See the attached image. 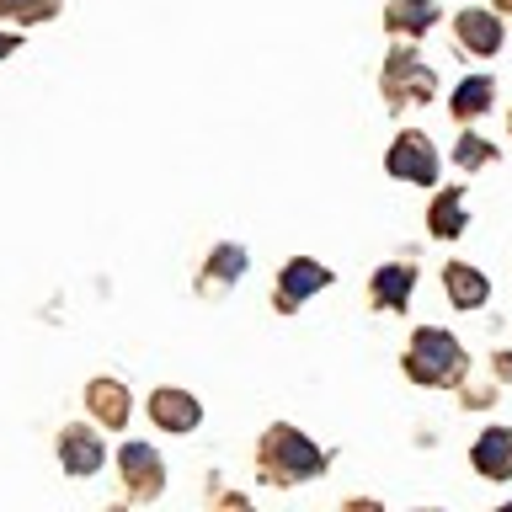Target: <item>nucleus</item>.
<instances>
[{
    "instance_id": "nucleus-1",
    "label": "nucleus",
    "mask_w": 512,
    "mask_h": 512,
    "mask_svg": "<svg viewBox=\"0 0 512 512\" xmlns=\"http://www.w3.org/2000/svg\"><path fill=\"white\" fill-rule=\"evenodd\" d=\"M464 363V352H459V342L448 331H416V342H411V358H406V368H411V379H422V384H438V379H448L454 368Z\"/></svg>"
},
{
    "instance_id": "nucleus-2",
    "label": "nucleus",
    "mask_w": 512,
    "mask_h": 512,
    "mask_svg": "<svg viewBox=\"0 0 512 512\" xmlns=\"http://www.w3.org/2000/svg\"><path fill=\"white\" fill-rule=\"evenodd\" d=\"M267 464L272 470H283V475H299V480H310V475H320L326 470V459H320V448L310 443V438H299L294 427H272L267 432Z\"/></svg>"
},
{
    "instance_id": "nucleus-3",
    "label": "nucleus",
    "mask_w": 512,
    "mask_h": 512,
    "mask_svg": "<svg viewBox=\"0 0 512 512\" xmlns=\"http://www.w3.org/2000/svg\"><path fill=\"white\" fill-rule=\"evenodd\" d=\"M390 171L400 182H432L438 176V155H432V144L422 134H400L390 150Z\"/></svg>"
},
{
    "instance_id": "nucleus-4",
    "label": "nucleus",
    "mask_w": 512,
    "mask_h": 512,
    "mask_svg": "<svg viewBox=\"0 0 512 512\" xmlns=\"http://www.w3.org/2000/svg\"><path fill=\"white\" fill-rule=\"evenodd\" d=\"M475 470L491 475V480H507L512 475V427H486L475 438Z\"/></svg>"
},
{
    "instance_id": "nucleus-5",
    "label": "nucleus",
    "mask_w": 512,
    "mask_h": 512,
    "mask_svg": "<svg viewBox=\"0 0 512 512\" xmlns=\"http://www.w3.org/2000/svg\"><path fill=\"white\" fill-rule=\"evenodd\" d=\"M150 411H155V422L160 427H171V432H192L203 422V406L192 395H182V390H160L155 400H150Z\"/></svg>"
},
{
    "instance_id": "nucleus-6",
    "label": "nucleus",
    "mask_w": 512,
    "mask_h": 512,
    "mask_svg": "<svg viewBox=\"0 0 512 512\" xmlns=\"http://www.w3.org/2000/svg\"><path fill=\"white\" fill-rule=\"evenodd\" d=\"M331 283V272L320 267V262H288L283 267V304H299V299H310V294H320V288Z\"/></svg>"
},
{
    "instance_id": "nucleus-7",
    "label": "nucleus",
    "mask_w": 512,
    "mask_h": 512,
    "mask_svg": "<svg viewBox=\"0 0 512 512\" xmlns=\"http://www.w3.org/2000/svg\"><path fill=\"white\" fill-rule=\"evenodd\" d=\"M59 454H64V470H70V475H91V470H102V443H96L91 432H80V427L64 432Z\"/></svg>"
},
{
    "instance_id": "nucleus-8",
    "label": "nucleus",
    "mask_w": 512,
    "mask_h": 512,
    "mask_svg": "<svg viewBox=\"0 0 512 512\" xmlns=\"http://www.w3.org/2000/svg\"><path fill=\"white\" fill-rule=\"evenodd\" d=\"M443 283H448V299L459 304V310H480V304H486V294H491V283L480 278V272H470V267H448L443 272Z\"/></svg>"
},
{
    "instance_id": "nucleus-9",
    "label": "nucleus",
    "mask_w": 512,
    "mask_h": 512,
    "mask_svg": "<svg viewBox=\"0 0 512 512\" xmlns=\"http://www.w3.org/2000/svg\"><path fill=\"white\" fill-rule=\"evenodd\" d=\"M123 475L134 480L144 496L160 491V459H155V448H150V443H128V448H123Z\"/></svg>"
},
{
    "instance_id": "nucleus-10",
    "label": "nucleus",
    "mask_w": 512,
    "mask_h": 512,
    "mask_svg": "<svg viewBox=\"0 0 512 512\" xmlns=\"http://www.w3.org/2000/svg\"><path fill=\"white\" fill-rule=\"evenodd\" d=\"M86 406L102 416L107 427H123L128 422V395H123V384H112V379H96L91 390H86Z\"/></svg>"
},
{
    "instance_id": "nucleus-11",
    "label": "nucleus",
    "mask_w": 512,
    "mask_h": 512,
    "mask_svg": "<svg viewBox=\"0 0 512 512\" xmlns=\"http://www.w3.org/2000/svg\"><path fill=\"white\" fill-rule=\"evenodd\" d=\"M459 38L470 43L475 54H496V48H502V22L486 16V11H464L459 16Z\"/></svg>"
},
{
    "instance_id": "nucleus-12",
    "label": "nucleus",
    "mask_w": 512,
    "mask_h": 512,
    "mask_svg": "<svg viewBox=\"0 0 512 512\" xmlns=\"http://www.w3.org/2000/svg\"><path fill=\"white\" fill-rule=\"evenodd\" d=\"M411 283H416L411 267H379L374 272V294H379V304H390V310H406L411 304Z\"/></svg>"
},
{
    "instance_id": "nucleus-13",
    "label": "nucleus",
    "mask_w": 512,
    "mask_h": 512,
    "mask_svg": "<svg viewBox=\"0 0 512 512\" xmlns=\"http://www.w3.org/2000/svg\"><path fill=\"white\" fill-rule=\"evenodd\" d=\"M432 22H438V6H432V0H395V6H390V27L427 32Z\"/></svg>"
},
{
    "instance_id": "nucleus-14",
    "label": "nucleus",
    "mask_w": 512,
    "mask_h": 512,
    "mask_svg": "<svg viewBox=\"0 0 512 512\" xmlns=\"http://www.w3.org/2000/svg\"><path fill=\"white\" fill-rule=\"evenodd\" d=\"M459 230H464V198H459V192H443L438 208H432V235L454 240Z\"/></svg>"
},
{
    "instance_id": "nucleus-15",
    "label": "nucleus",
    "mask_w": 512,
    "mask_h": 512,
    "mask_svg": "<svg viewBox=\"0 0 512 512\" xmlns=\"http://www.w3.org/2000/svg\"><path fill=\"white\" fill-rule=\"evenodd\" d=\"M486 107H491V80L486 75L464 80V86L454 91V112H459V118H475V112H486Z\"/></svg>"
},
{
    "instance_id": "nucleus-16",
    "label": "nucleus",
    "mask_w": 512,
    "mask_h": 512,
    "mask_svg": "<svg viewBox=\"0 0 512 512\" xmlns=\"http://www.w3.org/2000/svg\"><path fill=\"white\" fill-rule=\"evenodd\" d=\"M214 272L235 283L240 272H246V251H240V246H219V251H214Z\"/></svg>"
},
{
    "instance_id": "nucleus-17",
    "label": "nucleus",
    "mask_w": 512,
    "mask_h": 512,
    "mask_svg": "<svg viewBox=\"0 0 512 512\" xmlns=\"http://www.w3.org/2000/svg\"><path fill=\"white\" fill-rule=\"evenodd\" d=\"M0 11L22 16V22H38V16H54V0H0Z\"/></svg>"
},
{
    "instance_id": "nucleus-18",
    "label": "nucleus",
    "mask_w": 512,
    "mask_h": 512,
    "mask_svg": "<svg viewBox=\"0 0 512 512\" xmlns=\"http://www.w3.org/2000/svg\"><path fill=\"white\" fill-rule=\"evenodd\" d=\"M459 166H480V160H491V144L486 139H459Z\"/></svg>"
},
{
    "instance_id": "nucleus-19",
    "label": "nucleus",
    "mask_w": 512,
    "mask_h": 512,
    "mask_svg": "<svg viewBox=\"0 0 512 512\" xmlns=\"http://www.w3.org/2000/svg\"><path fill=\"white\" fill-rule=\"evenodd\" d=\"M6 54H16V38H11V32H0V59H6Z\"/></svg>"
}]
</instances>
